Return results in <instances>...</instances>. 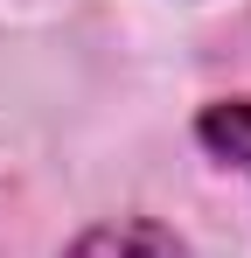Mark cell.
Returning a JSON list of instances; mask_svg holds the SVG:
<instances>
[{
  "mask_svg": "<svg viewBox=\"0 0 251 258\" xmlns=\"http://www.w3.org/2000/svg\"><path fill=\"white\" fill-rule=\"evenodd\" d=\"M70 258H189V251H181V237L161 230V223H98V230L77 237Z\"/></svg>",
  "mask_w": 251,
  "mask_h": 258,
  "instance_id": "1",
  "label": "cell"
},
{
  "mask_svg": "<svg viewBox=\"0 0 251 258\" xmlns=\"http://www.w3.org/2000/svg\"><path fill=\"white\" fill-rule=\"evenodd\" d=\"M203 140L223 154V161L251 168V98H223V105H209V112H203Z\"/></svg>",
  "mask_w": 251,
  "mask_h": 258,
  "instance_id": "2",
  "label": "cell"
}]
</instances>
